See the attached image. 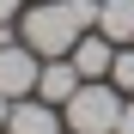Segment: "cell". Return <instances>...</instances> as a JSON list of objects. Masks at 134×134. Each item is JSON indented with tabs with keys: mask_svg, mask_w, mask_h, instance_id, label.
Masks as SVG:
<instances>
[{
	"mask_svg": "<svg viewBox=\"0 0 134 134\" xmlns=\"http://www.w3.org/2000/svg\"><path fill=\"white\" fill-rule=\"evenodd\" d=\"M98 25V0H25L18 12V43L49 61V55H67L73 43Z\"/></svg>",
	"mask_w": 134,
	"mask_h": 134,
	"instance_id": "6da1fadb",
	"label": "cell"
},
{
	"mask_svg": "<svg viewBox=\"0 0 134 134\" xmlns=\"http://www.w3.org/2000/svg\"><path fill=\"white\" fill-rule=\"evenodd\" d=\"M116 116H122V92L110 79H79V92L61 104L67 134H116Z\"/></svg>",
	"mask_w": 134,
	"mask_h": 134,
	"instance_id": "7a4b0ae2",
	"label": "cell"
},
{
	"mask_svg": "<svg viewBox=\"0 0 134 134\" xmlns=\"http://www.w3.org/2000/svg\"><path fill=\"white\" fill-rule=\"evenodd\" d=\"M43 73V55L31 43H0V98H31Z\"/></svg>",
	"mask_w": 134,
	"mask_h": 134,
	"instance_id": "3957f363",
	"label": "cell"
},
{
	"mask_svg": "<svg viewBox=\"0 0 134 134\" xmlns=\"http://www.w3.org/2000/svg\"><path fill=\"white\" fill-rule=\"evenodd\" d=\"M6 134H67V122H61V104H49V98H12V116H6Z\"/></svg>",
	"mask_w": 134,
	"mask_h": 134,
	"instance_id": "277c9868",
	"label": "cell"
},
{
	"mask_svg": "<svg viewBox=\"0 0 134 134\" xmlns=\"http://www.w3.org/2000/svg\"><path fill=\"white\" fill-rule=\"evenodd\" d=\"M67 61H73L79 79H110V61H116V43H110L104 31H85L73 49H67Z\"/></svg>",
	"mask_w": 134,
	"mask_h": 134,
	"instance_id": "5b68a950",
	"label": "cell"
},
{
	"mask_svg": "<svg viewBox=\"0 0 134 134\" xmlns=\"http://www.w3.org/2000/svg\"><path fill=\"white\" fill-rule=\"evenodd\" d=\"M73 92H79V73H73V61H67V55H49V61H43V73H37V98L67 104Z\"/></svg>",
	"mask_w": 134,
	"mask_h": 134,
	"instance_id": "8992f818",
	"label": "cell"
},
{
	"mask_svg": "<svg viewBox=\"0 0 134 134\" xmlns=\"http://www.w3.org/2000/svg\"><path fill=\"white\" fill-rule=\"evenodd\" d=\"M92 31H104L116 49H128L134 43V0H98V25Z\"/></svg>",
	"mask_w": 134,
	"mask_h": 134,
	"instance_id": "52a82bcc",
	"label": "cell"
},
{
	"mask_svg": "<svg viewBox=\"0 0 134 134\" xmlns=\"http://www.w3.org/2000/svg\"><path fill=\"white\" fill-rule=\"evenodd\" d=\"M110 85H116L122 98H134V43L116 49V61H110Z\"/></svg>",
	"mask_w": 134,
	"mask_h": 134,
	"instance_id": "ba28073f",
	"label": "cell"
},
{
	"mask_svg": "<svg viewBox=\"0 0 134 134\" xmlns=\"http://www.w3.org/2000/svg\"><path fill=\"white\" fill-rule=\"evenodd\" d=\"M116 134H134V98H122V116H116Z\"/></svg>",
	"mask_w": 134,
	"mask_h": 134,
	"instance_id": "9c48e42d",
	"label": "cell"
},
{
	"mask_svg": "<svg viewBox=\"0 0 134 134\" xmlns=\"http://www.w3.org/2000/svg\"><path fill=\"white\" fill-rule=\"evenodd\" d=\"M18 12H25V0H0V25H18Z\"/></svg>",
	"mask_w": 134,
	"mask_h": 134,
	"instance_id": "30bf717a",
	"label": "cell"
},
{
	"mask_svg": "<svg viewBox=\"0 0 134 134\" xmlns=\"http://www.w3.org/2000/svg\"><path fill=\"white\" fill-rule=\"evenodd\" d=\"M6 116H12V98H0V134H6Z\"/></svg>",
	"mask_w": 134,
	"mask_h": 134,
	"instance_id": "8fae6325",
	"label": "cell"
}]
</instances>
